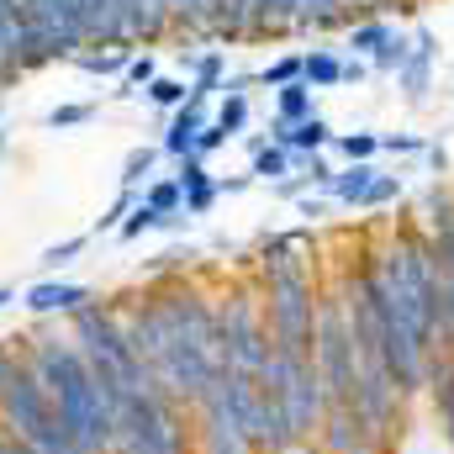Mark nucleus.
Masks as SVG:
<instances>
[{
  "label": "nucleus",
  "instance_id": "nucleus-1",
  "mask_svg": "<svg viewBox=\"0 0 454 454\" xmlns=\"http://www.w3.org/2000/svg\"><path fill=\"white\" fill-rule=\"evenodd\" d=\"M127 339L143 354V364L159 375V386L180 407H201V396L223 375V348H217V301L196 286H159L121 307Z\"/></svg>",
  "mask_w": 454,
  "mask_h": 454
},
{
  "label": "nucleus",
  "instance_id": "nucleus-2",
  "mask_svg": "<svg viewBox=\"0 0 454 454\" xmlns=\"http://www.w3.org/2000/svg\"><path fill=\"white\" fill-rule=\"evenodd\" d=\"M21 343H27V354H32V364H37V375H43L53 407H59L64 434L85 454H112V439H116L112 402H106L96 370L85 364L80 343L69 339V333H59V328H37Z\"/></svg>",
  "mask_w": 454,
  "mask_h": 454
},
{
  "label": "nucleus",
  "instance_id": "nucleus-3",
  "mask_svg": "<svg viewBox=\"0 0 454 454\" xmlns=\"http://www.w3.org/2000/svg\"><path fill=\"white\" fill-rule=\"evenodd\" d=\"M380 264V286L391 296L396 328L412 348H423L428 359L444 354V286H439V259L434 243L418 232H402L396 243H386L375 254Z\"/></svg>",
  "mask_w": 454,
  "mask_h": 454
},
{
  "label": "nucleus",
  "instance_id": "nucleus-4",
  "mask_svg": "<svg viewBox=\"0 0 454 454\" xmlns=\"http://www.w3.org/2000/svg\"><path fill=\"white\" fill-rule=\"evenodd\" d=\"M116 454H201L196 418L164 386H148L116 407Z\"/></svg>",
  "mask_w": 454,
  "mask_h": 454
},
{
  "label": "nucleus",
  "instance_id": "nucleus-5",
  "mask_svg": "<svg viewBox=\"0 0 454 454\" xmlns=\"http://www.w3.org/2000/svg\"><path fill=\"white\" fill-rule=\"evenodd\" d=\"M312 359H317V375H323L328 407H354V391H359V339H354V317H348V296H343V286H323Z\"/></svg>",
  "mask_w": 454,
  "mask_h": 454
},
{
  "label": "nucleus",
  "instance_id": "nucleus-6",
  "mask_svg": "<svg viewBox=\"0 0 454 454\" xmlns=\"http://www.w3.org/2000/svg\"><path fill=\"white\" fill-rule=\"evenodd\" d=\"M217 348L223 370L259 380L270 364V328H264V301L259 291H232L217 301Z\"/></svg>",
  "mask_w": 454,
  "mask_h": 454
},
{
  "label": "nucleus",
  "instance_id": "nucleus-7",
  "mask_svg": "<svg viewBox=\"0 0 454 454\" xmlns=\"http://www.w3.org/2000/svg\"><path fill=\"white\" fill-rule=\"evenodd\" d=\"M434 259H439V286H444V348L454 354V201H434Z\"/></svg>",
  "mask_w": 454,
  "mask_h": 454
},
{
  "label": "nucleus",
  "instance_id": "nucleus-8",
  "mask_svg": "<svg viewBox=\"0 0 454 454\" xmlns=\"http://www.w3.org/2000/svg\"><path fill=\"white\" fill-rule=\"evenodd\" d=\"M85 301H96L85 286H74V280H37L32 291H21V307L32 312V317H74Z\"/></svg>",
  "mask_w": 454,
  "mask_h": 454
},
{
  "label": "nucleus",
  "instance_id": "nucleus-9",
  "mask_svg": "<svg viewBox=\"0 0 454 454\" xmlns=\"http://www.w3.org/2000/svg\"><path fill=\"white\" fill-rule=\"evenodd\" d=\"M423 402H428V412H434V428H439V439L454 450V354H434V364H428V386H423Z\"/></svg>",
  "mask_w": 454,
  "mask_h": 454
},
{
  "label": "nucleus",
  "instance_id": "nucleus-10",
  "mask_svg": "<svg viewBox=\"0 0 454 454\" xmlns=\"http://www.w3.org/2000/svg\"><path fill=\"white\" fill-rule=\"evenodd\" d=\"M175 180H180V191H185V212H191V217H207V212H212V201L223 196L201 159H180V175H175Z\"/></svg>",
  "mask_w": 454,
  "mask_h": 454
},
{
  "label": "nucleus",
  "instance_id": "nucleus-11",
  "mask_svg": "<svg viewBox=\"0 0 454 454\" xmlns=\"http://www.w3.org/2000/svg\"><path fill=\"white\" fill-rule=\"evenodd\" d=\"M286 153H317V148H328L333 143V132H328V121L323 116H307V121H296V127H286V121H275V132H270Z\"/></svg>",
  "mask_w": 454,
  "mask_h": 454
},
{
  "label": "nucleus",
  "instance_id": "nucleus-12",
  "mask_svg": "<svg viewBox=\"0 0 454 454\" xmlns=\"http://www.w3.org/2000/svg\"><path fill=\"white\" fill-rule=\"evenodd\" d=\"M370 185H375V164H348V169H333L328 196H333V201H343V207H359Z\"/></svg>",
  "mask_w": 454,
  "mask_h": 454
},
{
  "label": "nucleus",
  "instance_id": "nucleus-13",
  "mask_svg": "<svg viewBox=\"0 0 454 454\" xmlns=\"http://www.w3.org/2000/svg\"><path fill=\"white\" fill-rule=\"evenodd\" d=\"M312 112V85L307 80H291V85H280V116L275 121H286V127H296V121H307Z\"/></svg>",
  "mask_w": 454,
  "mask_h": 454
},
{
  "label": "nucleus",
  "instance_id": "nucleus-14",
  "mask_svg": "<svg viewBox=\"0 0 454 454\" xmlns=\"http://www.w3.org/2000/svg\"><path fill=\"white\" fill-rule=\"evenodd\" d=\"M301 80L317 85V90H328V85L343 80V64L333 59V53H312V59H301Z\"/></svg>",
  "mask_w": 454,
  "mask_h": 454
},
{
  "label": "nucleus",
  "instance_id": "nucleus-15",
  "mask_svg": "<svg viewBox=\"0 0 454 454\" xmlns=\"http://www.w3.org/2000/svg\"><path fill=\"white\" fill-rule=\"evenodd\" d=\"M286 169H291V153H286L280 143H270V148H259V153H254V169H248V175H259V180H275V185H280V180H286Z\"/></svg>",
  "mask_w": 454,
  "mask_h": 454
},
{
  "label": "nucleus",
  "instance_id": "nucleus-16",
  "mask_svg": "<svg viewBox=\"0 0 454 454\" xmlns=\"http://www.w3.org/2000/svg\"><path fill=\"white\" fill-rule=\"evenodd\" d=\"M143 201H148L153 212H164V217H180L185 191H180V180H159V185H148V191H143Z\"/></svg>",
  "mask_w": 454,
  "mask_h": 454
},
{
  "label": "nucleus",
  "instance_id": "nucleus-17",
  "mask_svg": "<svg viewBox=\"0 0 454 454\" xmlns=\"http://www.w3.org/2000/svg\"><path fill=\"white\" fill-rule=\"evenodd\" d=\"M169 223H175V217H164V212H153L148 201H137V207L127 212V223L116 227V232H121V238H143V232H153V227H169Z\"/></svg>",
  "mask_w": 454,
  "mask_h": 454
},
{
  "label": "nucleus",
  "instance_id": "nucleus-18",
  "mask_svg": "<svg viewBox=\"0 0 454 454\" xmlns=\"http://www.w3.org/2000/svg\"><path fill=\"white\" fill-rule=\"evenodd\" d=\"M339 148H343L348 164H370V159L380 153V137H375V132H348V137H339Z\"/></svg>",
  "mask_w": 454,
  "mask_h": 454
},
{
  "label": "nucleus",
  "instance_id": "nucleus-19",
  "mask_svg": "<svg viewBox=\"0 0 454 454\" xmlns=\"http://www.w3.org/2000/svg\"><path fill=\"white\" fill-rule=\"evenodd\" d=\"M148 101H153V106H175V112H180V106L191 101V85H185V80H153V85H148Z\"/></svg>",
  "mask_w": 454,
  "mask_h": 454
},
{
  "label": "nucleus",
  "instance_id": "nucleus-20",
  "mask_svg": "<svg viewBox=\"0 0 454 454\" xmlns=\"http://www.w3.org/2000/svg\"><path fill=\"white\" fill-rule=\"evenodd\" d=\"M137 201H143V196H137V191H127V185H121V196H116L112 207H106V217H96V232H116V227L127 223V212H132V207H137Z\"/></svg>",
  "mask_w": 454,
  "mask_h": 454
},
{
  "label": "nucleus",
  "instance_id": "nucleus-21",
  "mask_svg": "<svg viewBox=\"0 0 454 454\" xmlns=\"http://www.w3.org/2000/svg\"><path fill=\"white\" fill-rule=\"evenodd\" d=\"M243 121H248V101H243V90H232V96L223 101V112H217V127H223L227 137H238Z\"/></svg>",
  "mask_w": 454,
  "mask_h": 454
},
{
  "label": "nucleus",
  "instance_id": "nucleus-22",
  "mask_svg": "<svg viewBox=\"0 0 454 454\" xmlns=\"http://www.w3.org/2000/svg\"><path fill=\"white\" fill-rule=\"evenodd\" d=\"M391 37H396L391 27H380V21H370V27H354V37H348V43H354V48H364V53H380V48H386Z\"/></svg>",
  "mask_w": 454,
  "mask_h": 454
},
{
  "label": "nucleus",
  "instance_id": "nucleus-23",
  "mask_svg": "<svg viewBox=\"0 0 454 454\" xmlns=\"http://www.w3.org/2000/svg\"><path fill=\"white\" fill-rule=\"evenodd\" d=\"M148 169H153V148H132V153H127V164H121V185H127V191H137V180H143Z\"/></svg>",
  "mask_w": 454,
  "mask_h": 454
},
{
  "label": "nucleus",
  "instance_id": "nucleus-24",
  "mask_svg": "<svg viewBox=\"0 0 454 454\" xmlns=\"http://www.w3.org/2000/svg\"><path fill=\"white\" fill-rule=\"evenodd\" d=\"M396 196H402V175H375V185L364 191L359 207H386V201H396Z\"/></svg>",
  "mask_w": 454,
  "mask_h": 454
},
{
  "label": "nucleus",
  "instance_id": "nucleus-25",
  "mask_svg": "<svg viewBox=\"0 0 454 454\" xmlns=\"http://www.w3.org/2000/svg\"><path fill=\"white\" fill-rule=\"evenodd\" d=\"M85 243H90V238H64V243H53V248L43 254V270H59V264H74V259L85 254Z\"/></svg>",
  "mask_w": 454,
  "mask_h": 454
},
{
  "label": "nucleus",
  "instance_id": "nucleus-26",
  "mask_svg": "<svg viewBox=\"0 0 454 454\" xmlns=\"http://www.w3.org/2000/svg\"><path fill=\"white\" fill-rule=\"evenodd\" d=\"M259 80H264V85H291V80H301V59H275Z\"/></svg>",
  "mask_w": 454,
  "mask_h": 454
},
{
  "label": "nucleus",
  "instance_id": "nucleus-27",
  "mask_svg": "<svg viewBox=\"0 0 454 454\" xmlns=\"http://www.w3.org/2000/svg\"><path fill=\"white\" fill-rule=\"evenodd\" d=\"M80 69H90V74H116V69H127V59H121V53H80Z\"/></svg>",
  "mask_w": 454,
  "mask_h": 454
},
{
  "label": "nucleus",
  "instance_id": "nucleus-28",
  "mask_svg": "<svg viewBox=\"0 0 454 454\" xmlns=\"http://www.w3.org/2000/svg\"><path fill=\"white\" fill-rule=\"evenodd\" d=\"M223 143H227V132L217 127V121H207V127L196 132V159H207V153H217Z\"/></svg>",
  "mask_w": 454,
  "mask_h": 454
},
{
  "label": "nucleus",
  "instance_id": "nucleus-29",
  "mask_svg": "<svg viewBox=\"0 0 454 454\" xmlns=\"http://www.w3.org/2000/svg\"><path fill=\"white\" fill-rule=\"evenodd\" d=\"M80 121H90V106H59V112L48 116V127H59V132L64 127H80Z\"/></svg>",
  "mask_w": 454,
  "mask_h": 454
},
{
  "label": "nucleus",
  "instance_id": "nucleus-30",
  "mask_svg": "<svg viewBox=\"0 0 454 454\" xmlns=\"http://www.w3.org/2000/svg\"><path fill=\"white\" fill-rule=\"evenodd\" d=\"M402 59H407V48H402V37H391V43H386V48L375 53V64H380V69H402Z\"/></svg>",
  "mask_w": 454,
  "mask_h": 454
},
{
  "label": "nucleus",
  "instance_id": "nucleus-31",
  "mask_svg": "<svg viewBox=\"0 0 454 454\" xmlns=\"http://www.w3.org/2000/svg\"><path fill=\"white\" fill-rule=\"evenodd\" d=\"M159 74H153V59H132L127 64V85H153Z\"/></svg>",
  "mask_w": 454,
  "mask_h": 454
},
{
  "label": "nucleus",
  "instance_id": "nucleus-32",
  "mask_svg": "<svg viewBox=\"0 0 454 454\" xmlns=\"http://www.w3.org/2000/svg\"><path fill=\"white\" fill-rule=\"evenodd\" d=\"M0 454H27V444H21V434L0 418Z\"/></svg>",
  "mask_w": 454,
  "mask_h": 454
},
{
  "label": "nucleus",
  "instance_id": "nucleus-33",
  "mask_svg": "<svg viewBox=\"0 0 454 454\" xmlns=\"http://www.w3.org/2000/svg\"><path fill=\"white\" fill-rule=\"evenodd\" d=\"M11 301H16V291H11V286H0V307H11Z\"/></svg>",
  "mask_w": 454,
  "mask_h": 454
},
{
  "label": "nucleus",
  "instance_id": "nucleus-34",
  "mask_svg": "<svg viewBox=\"0 0 454 454\" xmlns=\"http://www.w3.org/2000/svg\"><path fill=\"white\" fill-rule=\"evenodd\" d=\"M0 153H5V132H0Z\"/></svg>",
  "mask_w": 454,
  "mask_h": 454
},
{
  "label": "nucleus",
  "instance_id": "nucleus-35",
  "mask_svg": "<svg viewBox=\"0 0 454 454\" xmlns=\"http://www.w3.org/2000/svg\"><path fill=\"white\" fill-rule=\"evenodd\" d=\"M112 454H116V450H112Z\"/></svg>",
  "mask_w": 454,
  "mask_h": 454
}]
</instances>
